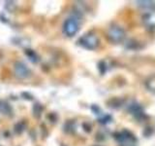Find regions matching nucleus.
I'll return each instance as SVG.
<instances>
[{
  "instance_id": "nucleus-3",
  "label": "nucleus",
  "mask_w": 155,
  "mask_h": 146,
  "mask_svg": "<svg viewBox=\"0 0 155 146\" xmlns=\"http://www.w3.org/2000/svg\"><path fill=\"white\" fill-rule=\"evenodd\" d=\"M81 45L88 49H94L97 45V38L93 35H87L81 39Z\"/></svg>"
},
{
  "instance_id": "nucleus-1",
  "label": "nucleus",
  "mask_w": 155,
  "mask_h": 146,
  "mask_svg": "<svg viewBox=\"0 0 155 146\" xmlns=\"http://www.w3.org/2000/svg\"><path fill=\"white\" fill-rule=\"evenodd\" d=\"M63 30H64V33L68 36L75 35L77 31L79 30V23H78V21L74 18L68 19L64 23Z\"/></svg>"
},
{
  "instance_id": "nucleus-2",
  "label": "nucleus",
  "mask_w": 155,
  "mask_h": 146,
  "mask_svg": "<svg viewBox=\"0 0 155 146\" xmlns=\"http://www.w3.org/2000/svg\"><path fill=\"white\" fill-rule=\"evenodd\" d=\"M16 74L19 78H26L30 74V70L28 69V67L25 64L18 62L16 65Z\"/></svg>"
}]
</instances>
